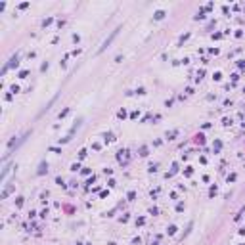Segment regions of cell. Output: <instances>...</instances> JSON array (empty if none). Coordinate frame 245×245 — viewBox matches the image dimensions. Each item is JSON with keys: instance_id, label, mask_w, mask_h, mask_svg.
Wrapping results in <instances>:
<instances>
[{"instance_id": "1", "label": "cell", "mask_w": 245, "mask_h": 245, "mask_svg": "<svg viewBox=\"0 0 245 245\" xmlns=\"http://www.w3.org/2000/svg\"><path fill=\"white\" fill-rule=\"evenodd\" d=\"M115 35H117V31H113V33H111V37H109V39H107V40H105V42H103V46H102V48H100V52H102L103 48H105V46H107V44H109V42H111V40H113V37H115Z\"/></svg>"}]
</instances>
